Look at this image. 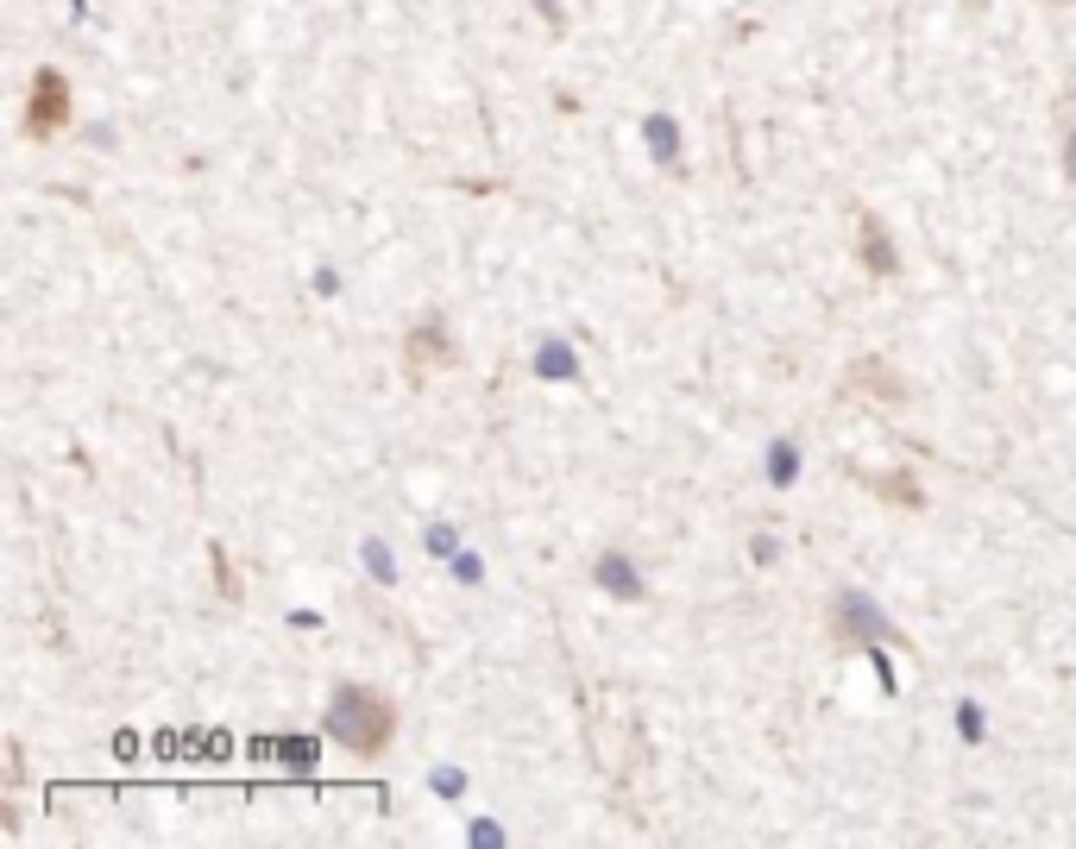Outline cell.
<instances>
[{"instance_id": "obj_12", "label": "cell", "mask_w": 1076, "mask_h": 849, "mask_svg": "<svg viewBox=\"0 0 1076 849\" xmlns=\"http://www.w3.org/2000/svg\"><path fill=\"white\" fill-rule=\"evenodd\" d=\"M881 498H894V503H906V510H920V484L906 479V472H894V479H881Z\"/></svg>"}, {"instance_id": "obj_17", "label": "cell", "mask_w": 1076, "mask_h": 849, "mask_svg": "<svg viewBox=\"0 0 1076 849\" xmlns=\"http://www.w3.org/2000/svg\"><path fill=\"white\" fill-rule=\"evenodd\" d=\"M215 580H221V599H239V573H234V560L215 548Z\"/></svg>"}, {"instance_id": "obj_6", "label": "cell", "mask_w": 1076, "mask_h": 849, "mask_svg": "<svg viewBox=\"0 0 1076 849\" xmlns=\"http://www.w3.org/2000/svg\"><path fill=\"white\" fill-rule=\"evenodd\" d=\"M403 359H416V366H448L453 340H448V328H441V315H429L422 328L403 334Z\"/></svg>"}, {"instance_id": "obj_19", "label": "cell", "mask_w": 1076, "mask_h": 849, "mask_svg": "<svg viewBox=\"0 0 1076 849\" xmlns=\"http://www.w3.org/2000/svg\"><path fill=\"white\" fill-rule=\"evenodd\" d=\"M749 560H756V566H768V560H775V535H756V541H749Z\"/></svg>"}, {"instance_id": "obj_4", "label": "cell", "mask_w": 1076, "mask_h": 849, "mask_svg": "<svg viewBox=\"0 0 1076 849\" xmlns=\"http://www.w3.org/2000/svg\"><path fill=\"white\" fill-rule=\"evenodd\" d=\"M838 623H843V630H850L857 642H869V648H875V642H901V630L881 617V611L862 599V592H843V599H838Z\"/></svg>"}, {"instance_id": "obj_1", "label": "cell", "mask_w": 1076, "mask_h": 849, "mask_svg": "<svg viewBox=\"0 0 1076 849\" xmlns=\"http://www.w3.org/2000/svg\"><path fill=\"white\" fill-rule=\"evenodd\" d=\"M328 736L347 755H385L397 736V705L385 693H372V686H334Z\"/></svg>"}, {"instance_id": "obj_9", "label": "cell", "mask_w": 1076, "mask_h": 849, "mask_svg": "<svg viewBox=\"0 0 1076 849\" xmlns=\"http://www.w3.org/2000/svg\"><path fill=\"white\" fill-rule=\"evenodd\" d=\"M793 479H800V447L781 434V441L768 447V484H775V491H787Z\"/></svg>"}, {"instance_id": "obj_8", "label": "cell", "mask_w": 1076, "mask_h": 849, "mask_svg": "<svg viewBox=\"0 0 1076 849\" xmlns=\"http://www.w3.org/2000/svg\"><path fill=\"white\" fill-rule=\"evenodd\" d=\"M535 371H542V378H580V352H573L567 340H542V347H535Z\"/></svg>"}, {"instance_id": "obj_2", "label": "cell", "mask_w": 1076, "mask_h": 849, "mask_svg": "<svg viewBox=\"0 0 1076 849\" xmlns=\"http://www.w3.org/2000/svg\"><path fill=\"white\" fill-rule=\"evenodd\" d=\"M70 126V76L63 70H32V95H25V139H58Z\"/></svg>"}, {"instance_id": "obj_18", "label": "cell", "mask_w": 1076, "mask_h": 849, "mask_svg": "<svg viewBox=\"0 0 1076 849\" xmlns=\"http://www.w3.org/2000/svg\"><path fill=\"white\" fill-rule=\"evenodd\" d=\"M472 843H479V849H498V843H504V830L491 825V818H479V825H472Z\"/></svg>"}, {"instance_id": "obj_10", "label": "cell", "mask_w": 1076, "mask_h": 849, "mask_svg": "<svg viewBox=\"0 0 1076 849\" xmlns=\"http://www.w3.org/2000/svg\"><path fill=\"white\" fill-rule=\"evenodd\" d=\"M359 554H366V573H372L378 585H397V560H391V548H385V541H378V535L366 541Z\"/></svg>"}, {"instance_id": "obj_16", "label": "cell", "mask_w": 1076, "mask_h": 849, "mask_svg": "<svg viewBox=\"0 0 1076 849\" xmlns=\"http://www.w3.org/2000/svg\"><path fill=\"white\" fill-rule=\"evenodd\" d=\"M429 554L434 560H453V554H460V535H453L448 522H434V529H429Z\"/></svg>"}, {"instance_id": "obj_7", "label": "cell", "mask_w": 1076, "mask_h": 849, "mask_svg": "<svg viewBox=\"0 0 1076 849\" xmlns=\"http://www.w3.org/2000/svg\"><path fill=\"white\" fill-rule=\"evenodd\" d=\"M643 139H648V152H655V164H667V171L680 164V120H674V114L655 108V114L643 120Z\"/></svg>"}, {"instance_id": "obj_13", "label": "cell", "mask_w": 1076, "mask_h": 849, "mask_svg": "<svg viewBox=\"0 0 1076 849\" xmlns=\"http://www.w3.org/2000/svg\"><path fill=\"white\" fill-rule=\"evenodd\" d=\"M957 730H963V743H982V730H988V724H982V705H976V698H963V705H957Z\"/></svg>"}, {"instance_id": "obj_3", "label": "cell", "mask_w": 1076, "mask_h": 849, "mask_svg": "<svg viewBox=\"0 0 1076 849\" xmlns=\"http://www.w3.org/2000/svg\"><path fill=\"white\" fill-rule=\"evenodd\" d=\"M857 258L875 270V277H894V270H901V252H894V239H888L875 208H857Z\"/></svg>"}, {"instance_id": "obj_20", "label": "cell", "mask_w": 1076, "mask_h": 849, "mask_svg": "<svg viewBox=\"0 0 1076 849\" xmlns=\"http://www.w3.org/2000/svg\"><path fill=\"white\" fill-rule=\"evenodd\" d=\"M535 13H542V20L554 25V32H561V25H567V20H561V0H535Z\"/></svg>"}, {"instance_id": "obj_15", "label": "cell", "mask_w": 1076, "mask_h": 849, "mask_svg": "<svg viewBox=\"0 0 1076 849\" xmlns=\"http://www.w3.org/2000/svg\"><path fill=\"white\" fill-rule=\"evenodd\" d=\"M429 787L441 792V799H460V792H467V774H460V768H434Z\"/></svg>"}, {"instance_id": "obj_11", "label": "cell", "mask_w": 1076, "mask_h": 849, "mask_svg": "<svg viewBox=\"0 0 1076 849\" xmlns=\"http://www.w3.org/2000/svg\"><path fill=\"white\" fill-rule=\"evenodd\" d=\"M857 385L881 390V397H888V403H901V385H894V378H888V366H881V359H862V366H857Z\"/></svg>"}, {"instance_id": "obj_5", "label": "cell", "mask_w": 1076, "mask_h": 849, "mask_svg": "<svg viewBox=\"0 0 1076 849\" xmlns=\"http://www.w3.org/2000/svg\"><path fill=\"white\" fill-rule=\"evenodd\" d=\"M592 580H598V592H611V599H624V604L648 599V585H643V573H636V560H629V554H598Z\"/></svg>"}, {"instance_id": "obj_21", "label": "cell", "mask_w": 1076, "mask_h": 849, "mask_svg": "<svg viewBox=\"0 0 1076 849\" xmlns=\"http://www.w3.org/2000/svg\"><path fill=\"white\" fill-rule=\"evenodd\" d=\"M1064 176H1070V183H1076V126H1070V133H1064Z\"/></svg>"}, {"instance_id": "obj_14", "label": "cell", "mask_w": 1076, "mask_h": 849, "mask_svg": "<svg viewBox=\"0 0 1076 849\" xmlns=\"http://www.w3.org/2000/svg\"><path fill=\"white\" fill-rule=\"evenodd\" d=\"M448 566H453V580H460V585H479V580H485V560H479V554H467V548H460V554H453Z\"/></svg>"}]
</instances>
